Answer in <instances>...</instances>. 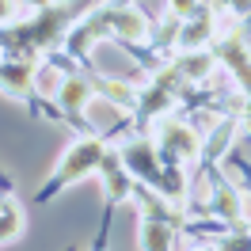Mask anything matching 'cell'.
Segmentation results:
<instances>
[{
	"label": "cell",
	"instance_id": "1",
	"mask_svg": "<svg viewBox=\"0 0 251 251\" xmlns=\"http://www.w3.org/2000/svg\"><path fill=\"white\" fill-rule=\"evenodd\" d=\"M103 156H107L103 141H95V137H76V141L65 149V156L57 160L53 179L38 190V198H50V194H57L61 187H69V183H76V179H84V175L99 172V168H103Z\"/></svg>",
	"mask_w": 251,
	"mask_h": 251
},
{
	"label": "cell",
	"instance_id": "2",
	"mask_svg": "<svg viewBox=\"0 0 251 251\" xmlns=\"http://www.w3.org/2000/svg\"><path fill=\"white\" fill-rule=\"evenodd\" d=\"M156 133H160L164 152H168L172 160H198V156H202V141H198V133H194L187 122H179V118H164Z\"/></svg>",
	"mask_w": 251,
	"mask_h": 251
},
{
	"label": "cell",
	"instance_id": "3",
	"mask_svg": "<svg viewBox=\"0 0 251 251\" xmlns=\"http://www.w3.org/2000/svg\"><path fill=\"white\" fill-rule=\"evenodd\" d=\"M118 152H122L126 168L133 172V179H145V183H152V187L160 183V175H164V168H160L156 145H149V141H129V145H122Z\"/></svg>",
	"mask_w": 251,
	"mask_h": 251
},
{
	"label": "cell",
	"instance_id": "4",
	"mask_svg": "<svg viewBox=\"0 0 251 251\" xmlns=\"http://www.w3.org/2000/svg\"><path fill=\"white\" fill-rule=\"evenodd\" d=\"M175 221L168 217H141L137 221V244L141 248H152V251H164V248H175Z\"/></svg>",
	"mask_w": 251,
	"mask_h": 251
},
{
	"label": "cell",
	"instance_id": "5",
	"mask_svg": "<svg viewBox=\"0 0 251 251\" xmlns=\"http://www.w3.org/2000/svg\"><path fill=\"white\" fill-rule=\"evenodd\" d=\"M99 92L92 80H84V76H65L61 84V92H57V107H61V114H84V107L92 103V95Z\"/></svg>",
	"mask_w": 251,
	"mask_h": 251
},
{
	"label": "cell",
	"instance_id": "6",
	"mask_svg": "<svg viewBox=\"0 0 251 251\" xmlns=\"http://www.w3.org/2000/svg\"><path fill=\"white\" fill-rule=\"evenodd\" d=\"M107 23H110V34H118L126 42H141L149 34V19L137 8H107Z\"/></svg>",
	"mask_w": 251,
	"mask_h": 251
},
{
	"label": "cell",
	"instance_id": "7",
	"mask_svg": "<svg viewBox=\"0 0 251 251\" xmlns=\"http://www.w3.org/2000/svg\"><path fill=\"white\" fill-rule=\"evenodd\" d=\"M38 76V69H34L31 57H23V61L16 65V57L8 53V61H4V84H8V95H23L27 88H31V80Z\"/></svg>",
	"mask_w": 251,
	"mask_h": 251
},
{
	"label": "cell",
	"instance_id": "8",
	"mask_svg": "<svg viewBox=\"0 0 251 251\" xmlns=\"http://www.w3.org/2000/svg\"><path fill=\"white\" fill-rule=\"evenodd\" d=\"M213 213L225 221H240L244 217V202H240V194H236L225 179H213Z\"/></svg>",
	"mask_w": 251,
	"mask_h": 251
},
{
	"label": "cell",
	"instance_id": "9",
	"mask_svg": "<svg viewBox=\"0 0 251 251\" xmlns=\"http://www.w3.org/2000/svg\"><path fill=\"white\" fill-rule=\"evenodd\" d=\"M209 38H213V16H209V12H202V16H194L190 23L179 27V46L183 50H198L202 42H209Z\"/></svg>",
	"mask_w": 251,
	"mask_h": 251
},
{
	"label": "cell",
	"instance_id": "10",
	"mask_svg": "<svg viewBox=\"0 0 251 251\" xmlns=\"http://www.w3.org/2000/svg\"><path fill=\"white\" fill-rule=\"evenodd\" d=\"M0 213H4V221H0V236H4V244H16V236H23V209H19V202L12 198V190L4 194Z\"/></svg>",
	"mask_w": 251,
	"mask_h": 251
},
{
	"label": "cell",
	"instance_id": "11",
	"mask_svg": "<svg viewBox=\"0 0 251 251\" xmlns=\"http://www.w3.org/2000/svg\"><path fill=\"white\" fill-rule=\"evenodd\" d=\"M175 69H179V76H187V80H202L205 73L213 69V57H209V53H198V50H187Z\"/></svg>",
	"mask_w": 251,
	"mask_h": 251
},
{
	"label": "cell",
	"instance_id": "12",
	"mask_svg": "<svg viewBox=\"0 0 251 251\" xmlns=\"http://www.w3.org/2000/svg\"><path fill=\"white\" fill-rule=\"evenodd\" d=\"M34 84H38V92L42 95H53L57 99V92H61V73L53 69V65H38V76H34Z\"/></svg>",
	"mask_w": 251,
	"mask_h": 251
},
{
	"label": "cell",
	"instance_id": "13",
	"mask_svg": "<svg viewBox=\"0 0 251 251\" xmlns=\"http://www.w3.org/2000/svg\"><path fill=\"white\" fill-rule=\"evenodd\" d=\"M194 12H198V0H168V16H175V19H187Z\"/></svg>",
	"mask_w": 251,
	"mask_h": 251
},
{
	"label": "cell",
	"instance_id": "14",
	"mask_svg": "<svg viewBox=\"0 0 251 251\" xmlns=\"http://www.w3.org/2000/svg\"><path fill=\"white\" fill-rule=\"evenodd\" d=\"M19 4H23L27 12H46V8L53 4V0H19Z\"/></svg>",
	"mask_w": 251,
	"mask_h": 251
},
{
	"label": "cell",
	"instance_id": "15",
	"mask_svg": "<svg viewBox=\"0 0 251 251\" xmlns=\"http://www.w3.org/2000/svg\"><path fill=\"white\" fill-rule=\"evenodd\" d=\"M248 236H251V228H248Z\"/></svg>",
	"mask_w": 251,
	"mask_h": 251
}]
</instances>
